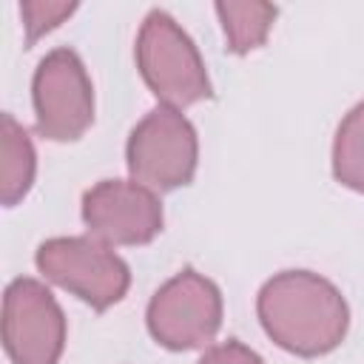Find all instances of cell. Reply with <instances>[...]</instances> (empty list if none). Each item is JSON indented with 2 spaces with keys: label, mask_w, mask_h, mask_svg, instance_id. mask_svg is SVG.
I'll return each mask as SVG.
<instances>
[{
  "label": "cell",
  "mask_w": 364,
  "mask_h": 364,
  "mask_svg": "<svg viewBox=\"0 0 364 364\" xmlns=\"http://www.w3.org/2000/svg\"><path fill=\"white\" fill-rule=\"evenodd\" d=\"M256 316L267 338L299 358L333 353L350 327L341 290L313 270H282L267 279L256 299Z\"/></svg>",
  "instance_id": "cell-1"
},
{
  "label": "cell",
  "mask_w": 364,
  "mask_h": 364,
  "mask_svg": "<svg viewBox=\"0 0 364 364\" xmlns=\"http://www.w3.org/2000/svg\"><path fill=\"white\" fill-rule=\"evenodd\" d=\"M82 222L108 247H136L159 236L165 213L154 191L128 179H102L82 196Z\"/></svg>",
  "instance_id": "cell-8"
},
{
  "label": "cell",
  "mask_w": 364,
  "mask_h": 364,
  "mask_svg": "<svg viewBox=\"0 0 364 364\" xmlns=\"http://www.w3.org/2000/svg\"><path fill=\"white\" fill-rule=\"evenodd\" d=\"M34 264L48 282L74 293L97 313L122 301L131 287L128 264L94 236L46 239L34 253Z\"/></svg>",
  "instance_id": "cell-4"
},
{
  "label": "cell",
  "mask_w": 364,
  "mask_h": 364,
  "mask_svg": "<svg viewBox=\"0 0 364 364\" xmlns=\"http://www.w3.org/2000/svg\"><path fill=\"white\" fill-rule=\"evenodd\" d=\"M199 364H264V358L256 350H250L247 344H242L236 338H228L222 344H210L202 353Z\"/></svg>",
  "instance_id": "cell-13"
},
{
  "label": "cell",
  "mask_w": 364,
  "mask_h": 364,
  "mask_svg": "<svg viewBox=\"0 0 364 364\" xmlns=\"http://www.w3.org/2000/svg\"><path fill=\"white\" fill-rule=\"evenodd\" d=\"M134 54L136 68L159 105L182 111L213 94L199 48L168 11L154 9L145 14Z\"/></svg>",
  "instance_id": "cell-2"
},
{
  "label": "cell",
  "mask_w": 364,
  "mask_h": 364,
  "mask_svg": "<svg viewBox=\"0 0 364 364\" xmlns=\"http://www.w3.org/2000/svg\"><path fill=\"white\" fill-rule=\"evenodd\" d=\"M216 17L225 31V48L230 54H250L259 46H264L273 20L279 14L276 6L262 3V0H222L213 6Z\"/></svg>",
  "instance_id": "cell-10"
},
{
  "label": "cell",
  "mask_w": 364,
  "mask_h": 364,
  "mask_svg": "<svg viewBox=\"0 0 364 364\" xmlns=\"http://www.w3.org/2000/svg\"><path fill=\"white\" fill-rule=\"evenodd\" d=\"M333 176L338 185L364 193V100L350 108L333 139Z\"/></svg>",
  "instance_id": "cell-11"
},
{
  "label": "cell",
  "mask_w": 364,
  "mask_h": 364,
  "mask_svg": "<svg viewBox=\"0 0 364 364\" xmlns=\"http://www.w3.org/2000/svg\"><path fill=\"white\" fill-rule=\"evenodd\" d=\"M125 162L134 182L154 193H168L191 185L199 162V139L182 111L156 105L128 136Z\"/></svg>",
  "instance_id": "cell-3"
},
{
  "label": "cell",
  "mask_w": 364,
  "mask_h": 364,
  "mask_svg": "<svg viewBox=\"0 0 364 364\" xmlns=\"http://www.w3.org/2000/svg\"><path fill=\"white\" fill-rule=\"evenodd\" d=\"M3 344L11 364H57L65 347V316L37 279H14L3 293Z\"/></svg>",
  "instance_id": "cell-7"
},
{
  "label": "cell",
  "mask_w": 364,
  "mask_h": 364,
  "mask_svg": "<svg viewBox=\"0 0 364 364\" xmlns=\"http://www.w3.org/2000/svg\"><path fill=\"white\" fill-rule=\"evenodd\" d=\"M37 154L28 131L11 117L0 119V199L6 208L17 205L34 185Z\"/></svg>",
  "instance_id": "cell-9"
},
{
  "label": "cell",
  "mask_w": 364,
  "mask_h": 364,
  "mask_svg": "<svg viewBox=\"0 0 364 364\" xmlns=\"http://www.w3.org/2000/svg\"><path fill=\"white\" fill-rule=\"evenodd\" d=\"M77 11V3H54V0H23L20 17L26 28V46H34L40 37L54 31Z\"/></svg>",
  "instance_id": "cell-12"
},
{
  "label": "cell",
  "mask_w": 364,
  "mask_h": 364,
  "mask_svg": "<svg viewBox=\"0 0 364 364\" xmlns=\"http://www.w3.org/2000/svg\"><path fill=\"white\" fill-rule=\"evenodd\" d=\"M145 324L151 338L165 350L205 347L222 327V293L208 276L185 267L151 296Z\"/></svg>",
  "instance_id": "cell-5"
},
{
  "label": "cell",
  "mask_w": 364,
  "mask_h": 364,
  "mask_svg": "<svg viewBox=\"0 0 364 364\" xmlns=\"http://www.w3.org/2000/svg\"><path fill=\"white\" fill-rule=\"evenodd\" d=\"M37 134L51 142H74L94 122V85L71 48L48 51L31 80Z\"/></svg>",
  "instance_id": "cell-6"
}]
</instances>
